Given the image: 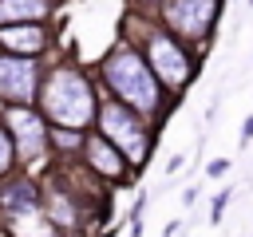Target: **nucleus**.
Masks as SVG:
<instances>
[{
    "instance_id": "39448f33",
    "label": "nucleus",
    "mask_w": 253,
    "mask_h": 237,
    "mask_svg": "<svg viewBox=\"0 0 253 237\" xmlns=\"http://www.w3.org/2000/svg\"><path fill=\"white\" fill-rule=\"evenodd\" d=\"M4 122H8V130H12V138H16V146H20V154H24V158H36V154L43 150L47 130H43V122H40V115H36V111L12 107V111L4 115Z\"/></svg>"
},
{
    "instance_id": "6e6552de",
    "label": "nucleus",
    "mask_w": 253,
    "mask_h": 237,
    "mask_svg": "<svg viewBox=\"0 0 253 237\" xmlns=\"http://www.w3.org/2000/svg\"><path fill=\"white\" fill-rule=\"evenodd\" d=\"M0 43H4L8 51L36 55V51L43 47V32L32 28V20H28V24H0Z\"/></svg>"
},
{
    "instance_id": "f03ea898",
    "label": "nucleus",
    "mask_w": 253,
    "mask_h": 237,
    "mask_svg": "<svg viewBox=\"0 0 253 237\" xmlns=\"http://www.w3.org/2000/svg\"><path fill=\"white\" fill-rule=\"evenodd\" d=\"M107 83L138 111H154L158 107V83L150 75V67L134 55V51H115L107 59Z\"/></svg>"
},
{
    "instance_id": "f257e3e1",
    "label": "nucleus",
    "mask_w": 253,
    "mask_h": 237,
    "mask_svg": "<svg viewBox=\"0 0 253 237\" xmlns=\"http://www.w3.org/2000/svg\"><path fill=\"white\" fill-rule=\"evenodd\" d=\"M43 107H47V115H51L55 122H63V126H83V122H91V115H95L91 87H87V79L75 75V71H55V75L47 79V87H43Z\"/></svg>"
},
{
    "instance_id": "9b49d317",
    "label": "nucleus",
    "mask_w": 253,
    "mask_h": 237,
    "mask_svg": "<svg viewBox=\"0 0 253 237\" xmlns=\"http://www.w3.org/2000/svg\"><path fill=\"white\" fill-rule=\"evenodd\" d=\"M47 4L43 0H0V24H28V20H43Z\"/></svg>"
},
{
    "instance_id": "ddd939ff",
    "label": "nucleus",
    "mask_w": 253,
    "mask_h": 237,
    "mask_svg": "<svg viewBox=\"0 0 253 237\" xmlns=\"http://www.w3.org/2000/svg\"><path fill=\"white\" fill-rule=\"evenodd\" d=\"M225 170H229V162H225V158H213V162L206 166V174H210V178H225Z\"/></svg>"
},
{
    "instance_id": "f8f14e48",
    "label": "nucleus",
    "mask_w": 253,
    "mask_h": 237,
    "mask_svg": "<svg viewBox=\"0 0 253 237\" xmlns=\"http://www.w3.org/2000/svg\"><path fill=\"white\" fill-rule=\"evenodd\" d=\"M12 154H16V138H12L8 126H0V174L12 166Z\"/></svg>"
},
{
    "instance_id": "2eb2a0df",
    "label": "nucleus",
    "mask_w": 253,
    "mask_h": 237,
    "mask_svg": "<svg viewBox=\"0 0 253 237\" xmlns=\"http://www.w3.org/2000/svg\"><path fill=\"white\" fill-rule=\"evenodd\" d=\"M241 134H245V138H253V118H245V126H241Z\"/></svg>"
},
{
    "instance_id": "4468645a",
    "label": "nucleus",
    "mask_w": 253,
    "mask_h": 237,
    "mask_svg": "<svg viewBox=\"0 0 253 237\" xmlns=\"http://www.w3.org/2000/svg\"><path fill=\"white\" fill-rule=\"evenodd\" d=\"M225 201H229V190H225V194H217V198H213V221H217V217H221V209H225Z\"/></svg>"
},
{
    "instance_id": "423d86ee",
    "label": "nucleus",
    "mask_w": 253,
    "mask_h": 237,
    "mask_svg": "<svg viewBox=\"0 0 253 237\" xmlns=\"http://www.w3.org/2000/svg\"><path fill=\"white\" fill-rule=\"evenodd\" d=\"M217 0H170L166 4V20L182 32V36H202L206 24L213 20Z\"/></svg>"
},
{
    "instance_id": "0eeeda50",
    "label": "nucleus",
    "mask_w": 253,
    "mask_h": 237,
    "mask_svg": "<svg viewBox=\"0 0 253 237\" xmlns=\"http://www.w3.org/2000/svg\"><path fill=\"white\" fill-rule=\"evenodd\" d=\"M150 59H154L158 79H166V83H186L190 63H186V55H182V47H178L174 40L154 36V40H150Z\"/></svg>"
},
{
    "instance_id": "9d476101",
    "label": "nucleus",
    "mask_w": 253,
    "mask_h": 237,
    "mask_svg": "<svg viewBox=\"0 0 253 237\" xmlns=\"http://www.w3.org/2000/svg\"><path fill=\"white\" fill-rule=\"evenodd\" d=\"M87 158H91V166H95L99 174H107V178H119V174H123V158H119V150L107 142V134L87 142Z\"/></svg>"
},
{
    "instance_id": "20e7f679",
    "label": "nucleus",
    "mask_w": 253,
    "mask_h": 237,
    "mask_svg": "<svg viewBox=\"0 0 253 237\" xmlns=\"http://www.w3.org/2000/svg\"><path fill=\"white\" fill-rule=\"evenodd\" d=\"M36 95V67L16 55H0V99L28 103Z\"/></svg>"
},
{
    "instance_id": "1a4fd4ad",
    "label": "nucleus",
    "mask_w": 253,
    "mask_h": 237,
    "mask_svg": "<svg viewBox=\"0 0 253 237\" xmlns=\"http://www.w3.org/2000/svg\"><path fill=\"white\" fill-rule=\"evenodd\" d=\"M36 201H40V194H36L32 182H12V186H4V194H0V205H4L12 217L36 213Z\"/></svg>"
},
{
    "instance_id": "7ed1b4c3",
    "label": "nucleus",
    "mask_w": 253,
    "mask_h": 237,
    "mask_svg": "<svg viewBox=\"0 0 253 237\" xmlns=\"http://www.w3.org/2000/svg\"><path fill=\"white\" fill-rule=\"evenodd\" d=\"M99 126H103V134H107L130 162H142V158H146V130H142V122H138L123 103H107V107L99 111Z\"/></svg>"
}]
</instances>
